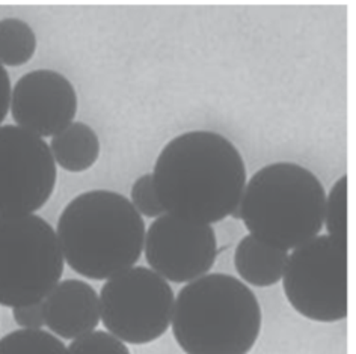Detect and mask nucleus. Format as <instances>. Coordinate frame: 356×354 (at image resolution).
<instances>
[{
	"instance_id": "nucleus-1",
	"label": "nucleus",
	"mask_w": 356,
	"mask_h": 354,
	"mask_svg": "<svg viewBox=\"0 0 356 354\" xmlns=\"http://www.w3.org/2000/svg\"><path fill=\"white\" fill-rule=\"evenodd\" d=\"M151 175L168 214L207 225L231 214L246 185L245 160L236 145L207 130L169 140Z\"/></svg>"
},
{
	"instance_id": "nucleus-2",
	"label": "nucleus",
	"mask_w": 356,
	"mask_h": 354,
	"mask_svg": "<svg viewBox=\"0 0 356 354\" xmlns=\"http://www.w3.org/2000/svg\"><path fill=\"white\" fill-rule=\"evenodd\" d=\"M145 233L144 219L124 194L89 190L60 212L56 237L71 270L103 280L140 260Z\"/></svg>"
},
{
	"instance_id": "nucleus-3",
	"label": "nucleus",
	"mask_w": 356,
	"mask_h": 354,
	"mask_svg": "<svg viewBox=\"0 0 356 354\" xmlns=\"http://www.w3.org/2000/svg\"><path fill=\"white\" fill-rule=\"evenodd\" d=\"M171 323L186 354H248L261 332V307L245 282L210 273L181 288Z\"/></svg>"
},
{
	"instance_id": "nucleus-4",
	"label": "nucleus",
	"mask_w": 356,
	"mask_h": 354,
	"mask_svg": "<svg viewBox=\"0 0 356 354\" xmlns=\"http://www.w3.org/2000/svg\"><path fill=\"white\" fill-rule=\"evenodd\" d=\"M238 205L251 235L290 251L322 231L326 192L307 167L278 162L251 176Z\"/></svg>"
},
{
	"instance_id": "nucleus-5",
	"label": "nucleus",
	"mask_w": 356,
	"mask_h": 354,
	"mask_svg": "<svg viewBox=\"0 0 356 354\" xmlns=\"http://www.w3.org/2000/svg\"><path fill=\"white\" fill-rule=\"evenodd\" d=\"M64 256L53 226L37 214L0 217V305L42 302L60 282Z\"/></svg>"
},
{
	"instance_id": "nucleus-6",
	"label": "nucleus",
	"mask_w": 356,
	"mask_h": 354,
	"mask_svg": "<svg viewBox=\"0 0 356 354\" xmlns=\"http://www.w3.org/2000/svg\"><path fill=\"white\" fill-rule=\"evenodd\" d=\"M99 300L104 327L124 344H149L171 326L174 291L151 269L139 265L115 274L106 280Z\"/></svg>"
},
{
	"instance_id": "nucleus-7",
	"label": "nucleus",
	"mask_w": 356,
	"mask_h": 354,
	"mask_svg": "<svg viewBox=\"0 0 356 354\" xmlns=\"http://www.w3.org/2000/svg\"><path fill=\"white\" fill-rule=\"evenodd\" d=\"M284 293L296 312L311 321L347 317V249L317 235L293 249L282 276Z\"/></svg>"
},
{
	"instance_id": "nucleus-8",
	"label": "nucleus",
	"mask_w": 356,
	"mask_h": 354,
	"mask_svg": "<svg viewBox=\"0 0 356 354\" xmlns=\"http://www.w3.org/2000/svg\"><path fill=\"white\" fill-rule=\"evenodd\" d=\"M47 142L19 126H0V217L33 214L55 192Z\"/></svg>"
},
{
	"instance_id": "nucleus-9",
	"label": "nucleus",
	"mask_w": 356,
	"mask_h": 354,
	"mask_svg": "<svg viewBox=\"0 0 356 354\" xmlns=\"http://www.w3.org/2000/svg\"><path fill=\"white\" fill-rule=\"evenodd\" d=\"M144 252L151 270L166 282L189 283L215 265L218 238L211 225L165 212L145 233Z\"/></svg>"
},
{
	"instance_id": "nucleus-10",
	"label": "nucleus",
	"mask_w": 356,
	"mask_h": 354,
	"mask_svg": "<svg viewBox=\"0 0 356 354\" xmlns=\"http://www.w3.org/2000/svg\"><path fill=\"white\" fill-rule=\"evenodd\" d=\"M77 94L68 78L53 69H35L17 81L11 113L17 126L38 137H53L73 122Z\"/></svg>"
},
{
	"instance_id": "nucleus-11",
	"label": "nucleus",
	"mask_w": 356,
	"mask_h": 354,
	"mask_svg": "<svg viewBox=\"0 0 356 354\" xmlns=\"http://www.w3.org/2000/svg\"><path fill=\"white\" fill-rule=\"evenodd\" d=\"M41 305L44 324L64 339L91 333L100 323L99 294L85 280H60Z\"/></svg>"
},
{
	"instance_id": "nucleus-12",
	"label": "nucleus",
	"mask_w": 356,
	"mask_h": 354,
	"mask_svg": "<svg viewBox=\"0 0 356 354\" xmlns=\"http://www.w3.org/2000/svg\"><path fill=\"white\" fill-rule=\"evenodd\" d=\"M287 260V251L267 244L251 234L238 242L234 252L238 276L254 287H270L278 283L284 276Z\"/></svg>"
},
{
	"instance_id": "nucleus-13",
	"label": "nucleus",
	"mask_w": 356,
	"mask_h": 354,
	"mask_svg": "<svg viewBox=\"0 0 356 354\" xmlns=\"http://www.w3.org/2000/svg\"><path fill=\"white\" fill-rule=\"evenodd\" d=\"M53 160L68 172H83L92 167L100 155V139L85 122H71L51 137Z\"/></svg>"
},
{
	"instance_id": "nucleus-14",
	"label": "nucleus",
	"mask_w": 356,
	"mask_h": 354,
	"mask_svg": "<svg viewBox=\"0 0 356 354\" xmlns=\"http://www.w3.org/2000/svg\"><path fill=\"white\" fill-rule=\"evenodd\" d=\"M37 50V35L31 26L10 17L0 20V64L19 67L32 59Z\"/></svg>"
},
{
	"instance_id": "nucleus-15",
	"label": "nucleus",
	"mask_w": 356,
	"mask_h": 354,
	"mask_svg": "<svg viewBox=\"0 0 356 354\" xmlns=\"http://www.w3.org/2000/svg\"><path fill=\"white\" fill-rule=\"evenodd\" d=\"M0 354H68V348L46 330L20 329L0 339Z\"/></svg>"
},
{
	"instance_id": "nucleus-16",
	"label": "nucleus",
	"mask_w": 356,
	"mask_h": 354,
	"mask_svg": "<svg viewBox=\"0 0 356 354\" xmlns=\"http://www.w3.org/2000/svg\"><path fill=\"white\" fill-rule=\"evenodd\" d=\"M323 225L327 229L326 235L347 249V175L337 180L326 196Z\"/></svg>"
},
{
	"instance_id": "nucleus-17",
	"label": "nucleus",
	"mask_w": 356,
	"mask_h": 354,
	"mask_svg": "<svg viewBox=\"0 0 356 354\" xmlns=\"http://www.w3.org/2000/svg\"><path fill=\"white\" fill-rule=\"evenodd\" d=\"M68 354H130V350L109 332L94 330L71 342Z\"/></svg>"
},
{
	"instance_id": "nucleus-18",
	"label": "nucleus",
	"mask_w": 356,
	"mask_h": 354,
	"mask_svg": "<svg viewBox=\"0 0 356 354\" xmlns=\"http://www.w3.org/2000/svg\"><path fill=\"white\" fill-rule=\"evenodd\" d=\"M131 205L142 216L160 217L165 214V208L160 202L151 174H144L131 185Z\"/></svg>"
},
{
	"instance_id": "nucleus-19",
	"label": "nucleus",
	"mask_w": 356,
	"mask_h": 354,
	"mask_svg": "<svg viewBox=\"0 0 356 354\" xmlns=\"http://www.w3.org/2000/svg\"><path fill=\"white\" fill-rule=\"evenodd\" d=\"M13 317L15 323L19 324L22 329L28 330H40L44 324V315H42V305L35 303L29 306H22L13 309Z\"/></svg>"
},
{
	"instance_id": "nucleus-20",
	"label": "nucleus",
	"mask_w": 356,
	"mask_h": 354,
	"mask_svg": "<svg viewBox=\"0 0 356 354\" xmlns=\"http://www.w3.org/2000/svg\"><path fill=\"white\" fill-rule=\"evenodd\" d=\"M11 104V78L8 71L0 64V124L6 118Z\"/></svg>"
},
{
	"instance_id": "nucleus-21",
	"label": "nucleus",
	"mask_w": 356,
	"mask_h": 354,
	"mask_svg": "<svg viewBox=\"0 0 356 354\" xmlns=\"http://www.w3.org/2000/svg\"><path fill=\"white\" fill-rule=\"evenodd\" d=\"M229 216L236 220H242V211H240V205H237L233 211H231Z\"/></svg>"
}]
</instances>
